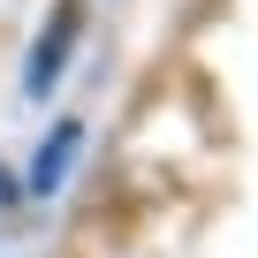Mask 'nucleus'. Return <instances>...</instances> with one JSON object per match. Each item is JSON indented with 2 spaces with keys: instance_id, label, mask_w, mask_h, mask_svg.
<instances>
[{
  "instance_id": "obj_2",
  "label": "nucleus",
  "mask_w": 258,
  "mask_h": 258,
  "mask_svg": "<svg viewBox=\"0 0 258 258\" xmlns=\"http://www.w3.org/2000/svg\"><path fill=\"white\" fill-rule=\"evenodd\" d=\"M76 0H61V8L46 16V31H38V46H31V69H23V91L31 99H46L61 76H69V46H76Z\"/></svg>"
},
{
  "instance_id": "obj_3",
  "label": "nucleus",
  "mask_w": 258,
  "mask_h": 258,
  "mask_svg": "<svg viewBox=\"0 0 258 258\" xmlns=\"http://www.w3.org/2000/svg\"><path fill=\"white\" fill-rule=\"evenodd\" d=\"M16 182H23V175H8V167H0V205H16Z\"/></svg>"
},
{
  "instance_id": "obj_1",
  "label": "nucleus",
  "mask_w": 258,
  "mask_h": 258,
  "mask_svg": "<svg viewBox=\"0 0 258 258\" xmlns=\"http://www.w3.org/2000/svg\"><path fill=\"white\" fill-rule=\"evenodd\" d=\"M76 160H84V121H53L38 137V152H31V167H23V190L31 198H61L69 175H76Z\"/></svg>"
}]
</instances>
